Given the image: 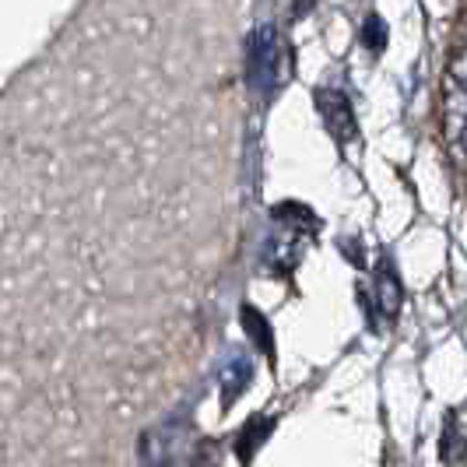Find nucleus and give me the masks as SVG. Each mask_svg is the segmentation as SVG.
Listing matches in <instances>:
<instances>
[{
    "label": "nucleus",
    "instance_id": "9b49d317",
    "mask_svg": "<svg viewBox=\"0 0 467 467\" xmlns=\"http://www.w3.org/2000/svg\"><path fill=\"white\" fill-rule=\"evenodd\" d=\"M464 453H467L464 436H461V432L450 425V436H443V461H446V464H457Z\"/></svg>",
    "mask_w": 467,
    "mask_h": 467
},
{
    "label": "nucleus",
    "instance_id": "7ed1b4c3",
    "mask_svg": "<svg viewBox=\"0 0 467 467\" xmlns=\"http://www.w3.org/2000/svg\"><path fill=\"white\" fill-rule=\"evenodd\" d=\"M317 102H320V113H324V119H327L330 134L341 140V144L355 140L358 123H355V109H351V102L345 99V92L324 88V92H317Z\"/></svg>",
    "mask_w": 467,
    "mask_h": 467
},
{
    "label": "nucleus",
    "instance_id": "9d476101",
    "mask_svg": "<svg viewBox=\"0 0 467 467\" xmlns=\"http://www.w3.org/2000/svg\"><path fill=\"white\" fill-rule=\"evenodd\" d=\"M450 85L461 88V92H467V47L457 49L453 60H450Z\"/></svg>",
    "mask_w": 467,
    "mask_h": 467
},
{
    "label": "nucleus",
    "instance_id": "20e7f679",
    "mask_svg": "<svg viewBox=\"0 0 467 467\" xmlns=\"http://www.w3.org/2000/svg\"><path fill=\"white\" fill-rule=\"evenodd\" d=\"M250 379H254V362L246 358V355H239L233 351L225 362H222V369H218V387H222V404L229 408L246 387H250Z\"/></svg>",
    "mask_w": 467,
    "mask_h": 467
},
{
    "label": "nucleus",
    "instance_id": "f257e3e1",
    "mask_svg": "<svg viewBox=\"0 0 467 467\" xmlns=\"http://www.w3.org/2000/svg\"><path fill=\"white\" fill-rule=\"evenodd\" d=\"M285 74V43H281L278 28L260 25L246 43V81L260 95H271L281 85Z\"/></svg>",
    "mask_w": 467,
    "mask_h": 467
},
{
    "label": "nucleus",
    "instance_id": "6e6552de",
    "mask_svg": "<svg viewBox=\"0 0 467 467\" xmlns=\"http://www.w3.org/2000/svg\"><path fill=\"white\" fill-rule=\"evenodd\" d=\"M243 324H246V334H254V341H257L260 351H271V327H267V320L260 317L257 309H243Z\"/></svg>",
    "mask_w": 467,
    "mask_h": 467
},
{
    "label": "nucleus",
    "instance_id": "0eeeda50",
    "mask_svg": "<svg viewBox=\"0 0 467 467\" xmlns=\"http://www.w3.org/2000/svg\"><path fill=\"white\" fill-rule=\"evenodd\" d=\"M267 432H271V419H257L243 429V436H239V461H243V464L254 457V450H257L260 440H264Z\"/></svg>",
    "mask_w": 467,
    "mask_h": 467
},
{
    "label": "nucleus",
    "instance_id": "39448f33",
    "mask_svg": "<svg viewBox=\"0 0 467 467\" xmlns=\"http://www.w3.org/2000/svg\"><path fill=\"white\" fill-rule=\"evenodd\" d=\"M446 140L467 162V92L461 88H450L446 99Z\"/></svg>",
    "mask_w": 467,
    "mask_h": 467
},
{
    "label": "nucleus",
    "instance_id": "1a4fd4ad",
    "mask_svg": "<svg viewBox=\"0 0 467 467\" xmlns=\"http://www.w3.org/2000/svg\"><path fill=\"white\" fill-rule=\"evenodd\" d=\"M362 39H366V47L373 49V53H379L383 49V43H387V25H383V18H369V22L362 25Z\"/></svg>",
    "mask_w": 467,
    "mask_h": 467
},
{
    "label": "nucleus",
    "instance_id": "423d86ee",
    "mask_svg": "<svg viewBox=\"0 0 467 467\" xmlns=\"http://www.w3.org/2000/svg\"><path fill=\"white\" fill-rule=\"evenodd\" d=\"M376 296H379V309L387 317H398L400 303H404V292H400V278L394 271V264H383L379 275H376Z\"/></svg>",
    "mask_w": 467,
    "mask_h": 467
},
{
    "label": "nucleus",
    "instance_id": "f03ea898",
    "mask_svg": "<svg viewBox=\"0 0 467 467\" xmlns=\"http://www.w3.org/2000/svg\"><path fill=\"white\" fill-rule=\"evenodd\" d=\"M180 446H183V425L169 421V425H155L140 436L138 457L144 467H169L176 461Z\"/></svg>",
    "mask_w": 467,
    "mask_h": 467
}]
</instances>
